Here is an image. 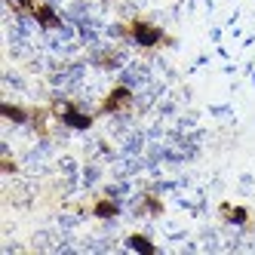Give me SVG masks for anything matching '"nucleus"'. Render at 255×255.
<instances>
[{"label": "nucleus", "mask_w": 255, "mask_h": 255, "mask_svg": "<svg viewBox=\"0 0 255 255\" xmlns=\"http://www.w3.org/2000/svg\"><path fill=\"white\" fill-rule=\"evenodd\" d=\"M129 102H132V93H129V89H126V86H114L111 96L102 102V111H105V114L123 111V108H129Z\"/></svg>", "instance_id": "nucleus-2"}, {"label": "nucleus", "mask_w": 255, "mask_h": 255, "mask_svg": "<svg viewBox=\"0 0 255 255\" xmlns=\"http://www.w3.org/2000/svg\"><path fill=\"white\" fill-rule=\"evenodd\" d=\"M222 212H225L228 222H246V218H249V215H246V209H234V206H225Z\"/></svg>", "instance_id": "nucleus-8"}, {"label": "nucleus", "mask_w": 255, "mask_h": 255, "mask_svg": "<svg viewBox=\"0 0 255 255\" xmlns=\"http://www.w3.org/2000/svg\"><path fill=\"white\" fill-rule=\"evenodd\" d=\"M96 215L111 218V215H117V206L111 203V200H99V203H96Z\"/></svg>", "instance_id": "nucleus-6"}, {"label": "nucleus", "mask_w": 255, "mask_h": 255, "mask_svg": "<svg viewBox=\"0 0 255 255\" xmlns=\"http://www.w3.org/2000/svg\"><path fill=\"white\" fill-rule=\"evenodd\" d=\"M56 111H59V117H62L68 126H74V129H89V126H93V117L80 114L77 108H71V105H59Z\"/></svg>", "instance_id": "nucleus-3"}, {"label": "nucleus", "mask_w": 255, "mask_h": 255, "mask_svg": "<svg viewBox=\"0 0 255 255\" xmlns=\"http://www.w3.org/2000/svg\"><path fill=\"white\" fill-rule=\"evenodd\" d=\"M3 114L9 117V120H15V123H25L31 114L28 111H19V108H15V105H3Z\"/></svg>", "instance_id": "nucleus-5"}, {"label": "nucleus", "mask_w": 255, "mask_h": 255, "mask_svg": "<svg viewBox=\"0 0 255 255\" xmlns=\"http://www.w3.org/2000/svg\"><path fill=\"white\" fill-rule=\"evenodd\" d=\"M129 246H135V249L144 252V255H151V252H154V243H151V240H144V237H138V234L129 237Z\"/></svg>", "instance_id": "nucleus-7"}, {"label": "nucleus", "mask_w": 255, "mask_h": 255, "mask_svg": "<svg viewBox=\"0 0 255 255\" xmlns=\"http://www.w3.org/2000/svg\"><path fill=\"white\" fill-rule=\"evenodd\" d=\"M31 15H34V19H37L43 28H59V15L52 12L46 3H37V0H34V6H31Z\"/></svg>", "instance_id": "nucleus-4"}, {"label": "nucleus", "mask_w": 255, "mask_h": 255, "mask_svg": "<svg viewBox=\"0 0 255 255\" xmlns=\"http://www.w3.org/2000/svg\"><path fill=\"white\" fill-rule=\"evenodd\" d=\"M144 200H148V206H151V212H160V203H157L154 197H144Z\"/></svg>", "instance_id": "nucleus-9"}, {"label": "nucleus", "mask_w": 255, "mask_h": 255, "mask_svg": "<svg viewBox=\"0 0 255 255\" xmlns=\"http://www.w3.org/2000/svg\"><path fill=\"white\" fill-rule=\"evenodd\" d=\"M126 34L141 43V46H157V43H166V37H163V31L157 25H148V22H129L126 25Z\"/></svg>", "instance_id": "nucleus-1"}]
</instances>
